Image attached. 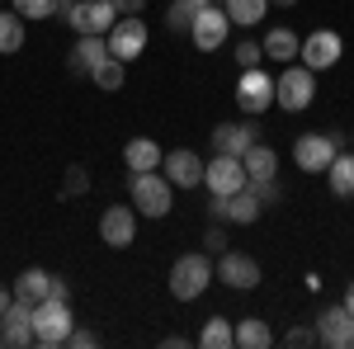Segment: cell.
Wrapping results in <instances>:
<instances>
[{"label":"cell","mask_w":354,"mask_h":349,"mask_svg":"<svg viewBox=\"0 0 354 349\" xmlns=\"http://www.w3.org/2000/svg\"><path fill=\"white\" fill-rule=\"evenodd\" d=\"M213 283V255L208 250H189L170 265V297L175 302H198Z\"/></svg>","instance_id":"6da1fadb"},{"label":"cell","mask_w":354,"mask_h":349,"mask_svg":"<svg viewBox=\"0 0 354 349\" xmlns=\"http://www.w3.org/2000/svg\"><path fill=\"white\" fill-rule=\"evenodd\" d=\"M128 194H133V208L142 217H165L175 208V185L165 180L161 170H137L128 180Z\"/></svg>","instance_id":"7a4b0ae2"},{"label":"cell","mask_w":354,"mask_h":349,"mask_svg":"<svg viewBox=\"0 0 354 349\" xmlns=\"http://www.w3.org/2000/svg\"><path fill=\"white\" fill-rule=\"evenodd\" d=\"M71 302H62V297H43L38 307H33V345L38 349H57L66 345V335H71Z\"/></svg>","instance_id":"3957f363"},{"label":"cell","mask_w":354,"mask_h":349,"mask_svg":"<svg viewBox=\"0 0 354 349\" xmlns=\"http://www.w3.org/2000/svg\"><path fill=\"white\" fill-rule=\"evenodd\" d=\"M312 100H317V71H307L302 62H288L283 76L274 81V104L288 109V113H302Z\"/></svg>","instance_id":"277c9868"},{"label":"cell","mask_w":354,"mask_h":349,"mask_svg":"<svg viewBox=\"0 0 354 349\" xmlns=\"http://www.w3.org/2000/svg\"><path fill=\"white\" fill-rule=\"evenodd\" d=\"M71 33H109L118 24V10H113V0H62V10H57Z\"/></svg>","instance_id":"5b68a950"},{"label":"cell","mask_w":354,"mask_h":349,"mask_svg":"<svg viewBox=\"0 0 354 349\" xmlns=\"http://www.w3.org/2000/svg\"><path fill=\"white\" fill-rule=\"evenodd\" d=\"M335 151H345L335 133H307L293 142V161H298L302 175H326V165L335 161Z\"/></svg>","instance_id":"8992f818"},{"label":"cell","mask_w":354,"mask_h":349,"mask_svg":"<svg viewBox=\"0 0 354 349\" xmlns=\"http://www.w3.org/2000/svg\"><path fill=\"white\" fill-rule=\"evenodd\" d=\"M213 279H222V283L236 288V293H250L265 274H260V260H255V255H245V250H222L218 265H213Z\"/></svg>","instance_id":"52a82bcc"},{"label":"cell","mask_w":354,"mask_h":349,"mask_svg":"<svg viewBox=\"0 0 354 349\" xmlns=\"http://www.w3.org/2000/svg\"><path fill=\"white\" fill-rule=\"evenodd\" d=\"M340 53H345V38H340L335 28H312V33L302 38L298 62L307 71H330V66L340 62Z\"/></svg>","instance_id":"ba28073f"},{"label":"cell","mask_w":354,"mask_h":349,"mask_svg":"<svg viewBox=\"0 0 354 349\" xmlns=\"http://www.w3.org/2000/svg\"><path fill=\"white\" fill-rule=\"evenodd\" d=\"M104 43H109V57L137 62V57L147 53V24H142V15H118V24L104 33Z\"/></svg>","instance_id":"9c48e42d"},{"label":"cell","mask_w":354,"mask_h":349,"mask_svg":"<svg viewBox=\"0 0 354 349\" xmlns=\"http://www.w3.org/2000/svg\"><path fill=\"white\" fill-rule=\"evenodd\" d=\"M203 185L213 189L218 198H232L236 189H245L250 180H245L241 156H222V151H213V161H203Z\"/></svg>","instance_id":"30bf717a"},{"label":"cell","mask_w":354,"mask_h":349,"mask_svg":"<svg viewBox=\"0 0 354 349\" xmlns=\"http://www.w3.org/2000/svg\"><path fill=\"white\" fill-rule=\"evenodd\" d=\"M227 10L222 5H203L198 15H194V24H189V43L198 48V53H218L222 43H227Z\"/></svg>","instance_id":"8fae6325"},{"label":"cell","mask_w":354,"mask_h":349,"mask_svg":"<svg viewBox=\"0 0 354 349\" xmlns=\"http://www.w3.org/2000/svg\"><path fill=\"white\" fill-rule=\"evenodd\" d=\"M270 104H274V76L265 66L241 71V81H236V109L241 113H265Z\"/></svg>","instance_id":"7c38bea8"},{"label":"cell","mask_w":354,"mask_h":349,"mask_svg":"<svg viewBox=\"0 0 354 349\" xmlns=\"http://www.w3.org/2000/svg\"><path fill=\"white\" fill-rule=\"evenodd\" d=\"M0 345L5 349H28L33 345V307L10 297V307L0 312Z\"/></svg>","instance_id":"4fadbf2b"},{"label":"cell","mask_w":354,"mask_h":349,"mask_svg":"<svg viewBox=\"0 0 354 349\" xmlns=\"http://www.w3.org/2000/svg\"><path fill=\"white\" fill-rule=\"evenodd\" d=\"M317 340L326 349H350L354 345V317L345 312V302H330L317 317Z\"/></svg>","instance_id":"5bb4252c"},{"label":"cell","mask_w":354,"mask_h":349,"mask_svg":"<svg viewBox=\"0 0 354 349\" xmlns=\"http://www.w3.org/2000/svg\"><path fill=\"white\" fill-rule=\"evenodd\" d=\"M100 241L109 245V250H128L137 241V208H123V203L104 208V217H100Z\"/></svg>","instance_id":"9a60e30c"},{"label":"cell","mask_w":354,"mask_h":349,"mask_svg":"<svg viewBox=\"0 0 354 349\" xmlns=\"http://www.w3.org/2000/svg\"><path fill=\"white\" fill-rule=\"evenodd\" d=\"M161 175H165V180H170L175 189L203 185V156H198V151H189V147H180V151H165Z\"/></svg>","instance_id":"2e32d148"},{"label":"cell","mask_w":354,"mask_h":349,"mask_svg":"<svg viewBox=\"0 0 354 349\" xmlns=\"http://www.w3.org/2000/svg\"><path fill=\"white\" fill-rule=\"evenodd\" d=\"M104 57H109L104 33H76V48H71V57H66V71H71V76H90Z\"/></svg>","instance_id":"e0dca14e"},{"label":"cell","mask_w":354,"mask_h":349,"mask_svg":"<svg viewBox=\"0 0 354 349\" xmlns=\"http://www.w3.org/2000/svg\"><path fill=\"white\" fill-rule=\"evenodd\" d=\"M255 142H260V133L250 123H218L213 128V151H222V156H245Z\"/></svg>","instance_id":"ac0fdd59"},{"label":"cell","mask_w":354,"mask_h":349,"mask_svg":"<svg viewBox=\"0 0 354 349\" xmlns=\"http://www.w3.org/2000/svg\"><path fill=\"white\" fill-rule=\"evenodd\" d=\"M260 48H265V62H283V66H288V62H298V53H302V38L298 33H293V28H270V33H265V43H260Z\"/></svg>","instance_id":"d6986e66"},{"label":"cell","mask_w":354,"mask_h":349,"mask_svg":"<svg viewBox=\"0 0 354 349\" xmlns=\"http://www.w3.org/2000/svg\"><path fill=\"white\" fill-rule=\"evenodd\" d=\"M10 293L19 297V302H28V307H38V302H43V297L53 293V274H48V269H24V274H19V279H15V288H10Z\"/></svg>","instance_id":"ffe728a7"},{"label":"cell","mask_w":354,"mask_h":349,"mask_svg":"<svg viewBox=\"0 0 354 349\" xmlns=\"http://www.w3.org/2000/svg\"><path fill=\"white\" fill-rule=\"evenodd\" d=\"M161 161H165V151L151 142V137H133V142L123 147V165H128L133 175L137 170H161Z\"/></svg>","instance_id":"44dd1931"},{"label":"cell","mask_w":354,"mask_h":349,"mask_svg":"<svg viewBox=\"0 0 354 349\" xmlns=\"http://www.w3.org/2000/svg\"><path fill=\"white\" fill-rule=\"evenodd\" d=\"M260 213H265V203L250 194V185L236 189V194L227 198V222H232V227H250V222H260Z\"/></svg>","instance_id":"7402d4cb"},{"label":"cell","mask_w":354,"mask_h":349,"mask_svg":"<svg viewBox=\"0 0 354 349\" xmlns=\"http://www.w3.org/2000/svg\"><path fill=\"white\" fill-rule=\"evenodd\" d=\"M241 165H245V180H274V175H279V151L265 147V142H255L241 156Z\"/></svg>","instance_id":"603a6c76"},{"label":"cell","mask_w":354,"mask_h":349,"mask_svg":"<svg viewBox=\"0 0 354 349\" xmlns=\"http://www.w3.org/2000/svg\"><path fill=\"white\" fill-rule=\"evenodd\" d=\"M274 340V330L265 317H245V321L232 326V345H241V349H265Z\"/></svg>","instance_id":"cb8c5ba5"},{"label":"cell","mask_w":354,"mask_h":349,"mask_svg":"<svg viewBox=\"0 0 354 349\" xmlns=\"http://www.w3.org/2000/svg\"><path fill=\"white\" fill-rule=\"evenodd\" d=\"M326 185L335 198H350L354 194V151H335V161L326 165Z\"/></svg>","instance_id":"d4e9b609"},{"label":"cell","mask_w":354,"mask_h":349,"mask_svg":"<svg viewBox=\"0 0 354 349\" xmlns=\"http://www.w3.org/2000/svg\"><path fill=\"white\" fill-rule=\"evenodd\" d=\"M222 10H227V19H232L236 28H255L265 15H270V0H227Z\"/></svg>","instance_id":"484cf974"},{"label":"cell","mask_w":354,"mask_h":349,"mask_svg":"<svg viewBox=\"0 0 354 349\" xmlns=\"http://www.w3.org/2000/svg\"><path fill=\"white\" fill-rule=\"evenodd\" d=\"M19 48H24V15H15V10L0 5V57L19 53Z\"/></svg>","instance_id":"4316f807"},{"label":"cell","mask_w":354,"mask_h":349,"mask_svg":"<svg viewBox=\"0 0 354 349\" xmlns=\"http://www.w3.org/2000/svg\"><path fill=\"white\" fill-rule=\"evenodd\" d=\"M90 81L100 85V90H123V81H128V62H118V57H104V62L90 71Z\"/></svg>","instance_id":"83f0119b"},{"label":"cell","mask_w":354,"mask_h":349,"mask_svg":"<svg viewBox=\"0 0 354 349\" xmlns=\"http://www.w3.org/2000/svg\"><path fill=\"white\" fill-rule=\"evenodd\" d=\"M198 345L203 349H227L232 345V321H227V317H208V326L198 330Z\"/></svg>","instance_id":"f1b7e54d"},{"label":"cell","mask_w":354,"mask_h":349,"mask_svg":"<svg viewBox=\"0 0 354 349\" xmlns=\"http://www.w3.org/2000/svg\"><path fill=\"white\" fill-rule=\"evenodd\" d=\"M10 10L24 15V24H28V19H53L62 10V0H10Z\"/></svg>","instance_id":"f546056e"},{"label":"cell","mask_w":354,"mask_h":349,"mask_svg":"<svg viewBox=\"0 0 354 349\" xmlns=\"http://www.w3.org/2000/svg\"><path fill=\"white\" fill-rule=\"evenodd\" d=\"M194 15H198V10H194L189 0H170V10H165V28H170V33H189Z\"/></svg>","instance_id":"4dcf8cb0"},{"label":"cell","mask_w":354,"mask_h":349,"mask_svg":"<svg viewBox=\"0 0 354 349\" xmlns=\"http://www.w3.org/2000/svg\"><path fill=\"white\" fill-rule=\"evenodd\" d=\"M85 189H90V170H85V165H66V175H62V198H81Z\"/></svg>","instance_id":"1f68e13d"},{"label":"cell","mask_w":354,"mask_h":349,"mask_svg":"<svg viewBox=\"0 0 354 349\" xmlns=\"http://www.w3.org/2000/svg\"><path fill=\"white\" fill-rule=\"evenodd\" d=\"M232 57H236V66H241V71H250V66H265V48H260L255 38H241V43L232 48Z\"/></svg>","instance_id":"d6a6232c"},{"label":"cell","mask_w":354,"mask_h":349,"mask_svg":"<svg viewBox=\"0 0 354 349\" xmlns=\"http://www.w3.org/2000/svg\"><path fill=\"white\" fill-rule=\"evenodd\" d=\"M250 194H255L265 208H274V203L283 198V189H279V175H274V180H250Z\"/></svg>","instance_id":"836d02e7"},{"label":"cell","mask_w":354,"mask_h":349,"mask_svg":"<svg viewBox=\"0 0 354 349\" xmlns=\"http://www.w3.org/2000/svg\"><path fill=\"white\" fill-rule=\"evenodd\" d=\"M283 345H288V349H307V345H317V326H293V330L283 335Z\"/></svg>","instance_id":"e575fe53"},{"label":"cell","mask_w":354,"mask_h":349,"mask_svg":"<svg viewBox=\"0 0 354 349\" xmlns=\"http://www.w3.org/2000/svg\"><path fill=\"white\" fill-rule=\"evenodd\" d=\"M203 250H208V255H222V250H227V232H222V222H213V227L203 232Z\"/></svg>","instance_id":"d590c367"},{"label":"cell","mask_w":354,"mask_h":349,"mask_svg":"<svg viewBox=\"0 0 354 349\" xmlns=\"http://www.w3.org/2000/svg\"><path fill=\"white\" fill-rule=\"evenodd\" d=\"M66 345H71V349H95V345H100V335H95V330H76V326H71Z\"/></svg>","instance_id":"8d00e7d4"},{"label":"cell","mask_w":354,"mask_h":349,"mask_svg":"<svg viewBox=\"0 0 354 349\" xmlns=\"http://www.w3.org/2000/svg\"><path fill=\"white\" fill-rule=\"evenodd\" d=\"M147 5H151V0H113V10H118V15H142Z\"/></svg>","instance_id":"74e56055"},{"label":"cell","mask_w":354,"mask_h":349,"mask_svg":"<svg viewBox=\"0 0 354 349\" xmlns=\"http://www.w3.org/2000/svg\"><path fill=\"white\" fill-rule=\"evenodd\" d=\"M208 217H213V222H227V198H218V194H213V203H208Z\"/></svg>","instance_id":"f35d334b"},{"label":"cell","mask_w":354,"mask_h":349,"mask_svg":"<svg viewBox=\"0 0 354 349\" xmlns=\"http://www.w3.org/2000/svg\"><path fill=\"white\" fill-rule=\"evenodd\" d=\"M48 297H62V302H71V288H66V279H57V274H53V293H48Z\"/></svg>","instance_id":"ab89813d"},{"label":"cell","mask_w":354,"mask_h":349,"mask_svg":"<svg viewBox=\"0 0 354 349\" xmlns=\"http://www.w3.org/2000/svg\"><path fill=\"white\" fill-rule=\"evenodd\" d=\"M340 302H345V312L354 317V279H350V288H345V297H340Z\"/></svg>","instance_id":"60d3db41"},{"label":"cell","mask_w":354,"mask_h":349,"mask_svg":"<svg viewBox=\"0 0 354 349\" xmlns=\"http://www.w3.org/2000/svg\"><path fill=\"white\" fill-rule=\"evenodd\" d=\"M10 297H15V293H10V288H0V312L10 307Z\"/></svg>","instance_id":"b9f144b4"},{"label":"cell","mask_w":354,"mask_h":349,"mask_svg":"<svg viewBox=\"0 0 354 349\" xmlns=\"http://www.w3.org/2000/svg\"><path fill=\"white\" fill-rule=\"evenodd\" d=\"M270 5H279V10H293V5H298V0H270Z\"/></svg>","instance_id":"7bdbcfd3"},{"label":"cell","mask_w":354,"mask_h":349,"mask_svg":"<svg viewBox=\"0 0 354 349\" xmlns=\"http://www.w3.org/2000/svg\"><path fill=\"white\" fill-rule=\"evenodd\" d=\"M189 5H194V10H203V5H213V0H189Z\"/></svg>","instance_id":"ee69618b"},{"label":"cell","mask_w":354,"mask_h":349,"mask_svg":"<svg viewBox=\"0 0 354 349\" xmlns=\"http://www.w3.org/2000/svg\"><path fill=\"white\" fill-rule=\"evenodd\" d=\"M213 5H227V0H213Z\"/></svg>","instance_id":"f6af8a7d"},{"label":"cell","mask_w":354,"mask_h":349,"mask_svg":"<svg viewBox=\"0 0 354 349\" xmlns=\"http://www.w3.org/2000/svg\"><path fill=\"white\" fill-rule=\"evenodd\" d=\"M0 5H5V0H0Z\"/></svg>","instance_id":"bcb514c9"}]
</instances>
